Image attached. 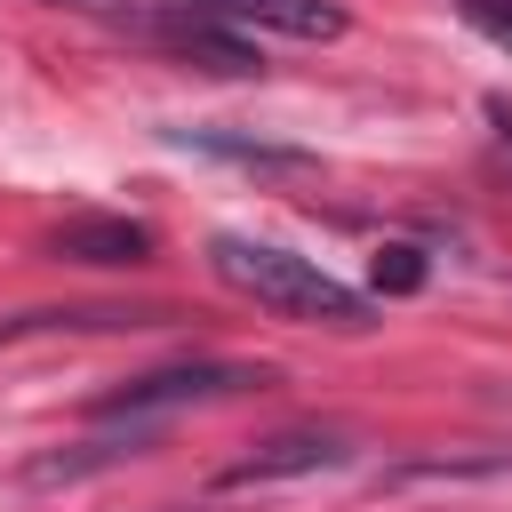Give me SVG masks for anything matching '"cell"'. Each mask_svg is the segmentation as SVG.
I'll use <instances>...</instances> for the list:
<instances>
[{
  "label": "cell",
  "mask_w": 512,
  "mask_h": 512,
  "mask_svg": "<svg viewBox=\"0 0 512 512\" xmlns=\"http://www.w3.org/2000/svg\"><path fill=\"white\" fill-rule=\"evenodd\" d=\"M208 272H216L232 296H248V304H264V312H280V320H296V328L360 336V328L376 320V304H368L352 280H336V272L312 264V256H288V248H272V240H248V232H216V240H208Z\"/></svg>",
  "instance_id": "1"
},
{
  "label": "cell",
  "mask_w": 512,
  "mask_h": 512,
  "mask_svg": "<svg viewBox=\"0 0 512 512\" xmlns=\"http://www.w3.org/2000/svg\"><path fill=\"white\" fill-rule=\"evenodd\" d=\"M248 384H264V368H248V360H176V368H152V376H128L120 392H104L96 400V424H152L168 408L232 400Z\"/></svg>",
  "instance_id": "2"
},
{
  "label": "cell",
  "mask_w": 512,
  "mask_h": 512,
  "mask_svg": "<svg viewBox=\"0 0 512 512\" xmlns=\"http://www.w3.org/2000/svg\"><path fill=\"white\" fill-rule=\"evenodd\" d=\"M344 432H320V424H296V432H272L264 448H248L240 464L216 472V496H240V488H272V480H304V472H328L344 464Z\"/></svg>",
  "instance_id": "3"
},
{
  "label": "cell",
  "mask_w": 512,
  "mask_h": 512,
  "mask_svg": "<svg viewBox=\"0 0 512 512\" xmlns=\"http://www.w3.org/2000/svg\"><path fill=\"white\" fill-rule=\"evenodd\" d=\"M160 8H192V16H216L240 32H280V40H336L344 32L336 0H160Z\"/></svg>",
  "instance_id": "4"
},
{
  "label": "cell",
  "mask_w": 512,
  "mask_h": 512,
  "mask_svg": "<svg viewBox=\"0 0 512 512\" xmlns=\"http://www.w3.org/2000/svg\"><path fill=\"white\" fill-rule=\"evenodd\" d=\"M160 40L192 64H208V72H232V80L264 72V48L240 24H216V16H192V8H160Z\"/></svg>",
  "instance_id": "5"
},
{
  "label": "cell",
  "mask_w": 512,
  "mask_h": 512,
  "mask_svg": "<svg viewBox=\"0 0 512 512\" xmlns=\"http://www.w3.org/2000/svg\"><path fill=\"white\" fill-rule=\"evenodd\" d=\"M56 264H152V224L136 216H72L64 232H48Z\"/></svg>",
  "instance_id": "6"
},
{
  "label": "cell",
  "mask_w": 512,
  "mask_h": 512,
  "mask_svg": "<svg viewBox=\"0 0 512 512\" xmlns=\"http://www.w3.org/2000/svg\"><path fill=\"white\" fill-rule=\"evenodd\" d=\"M152 448V424H96L88 440H72V448H48V456H32V488H56V480H88V472H104V464H120V456H144Z\"/></svg>",
  "instance_id": "7"
},
{
  "label": "cell",
  "mask_w": 512,
  "mask_h": 512,
  "mask_svg": "<svg viewBox=\"0 0 512 512\" xmlns=\"http://www.w3.org/2000/svg\"><path fill=\"white\" fill-rule=\"evenodd\" d=\"M496 472H512V448H488V456H416V464L376 472V488H416V480H496Z\"/></svg>",
  "instance_id": "8"
},
{
  "label": "cell",
  "mask_w": 512,
  "mask_h": 512,
  "mask_svg": "<svg viewBox=\"0 0 512 512\" xmlns=\"http://www.w3.org/2000/svg\"><path fill=\"white\" fill-rule=\"evenodd\" d=\"M184 144H200V152H224V160H240V168H312V152H296V144H264V136H216V128H176Z\"/></svg>",
  "instance_id": "9"
},
{
  "label": "cell",
  "mask_w": 512,
  "mask_h": 512,
  "mask_svg": "<svg viewBox=\"0 0 512 512\" xmlns=\"http://www.w3.org/2000/svg\"><path fill=\"white\" fill-rule=\"evenodd\" d=\"M424 288V256L416 248H384L376 256V296H416Z\"/></svg>",
  "instance_id": "10"
},
{
  "label": "cell",
  "mask_w": 512,
  "mask_h": 512,
  "mask_svg": "<svg viewBox=\"0 0 512 512\" xmlns=\"http://www.w3.org/2000/svg\"><path fill=\"white\" fill-rule=\"evenodd\" d=\"M56 8H112V0H56Z\"/></svg>",
  "instance_id": "11"
}]
</instances>
